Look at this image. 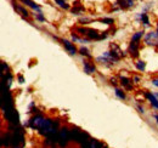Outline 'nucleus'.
Instances as JSON below:
<instances>
[{
    "mask_svg": "<svg viewBox=\"0 0 158 148\" xmlns=\"http://www.w3.org/2000/svg\"><path fill=\"white\" fill-rule=\"evenodd\" d=\"M24 5H27V6H29L31 9H33L34 11H37V12H41V7H40L38 4H35L33 0H21Z\"/></svg>",
    "mask_w": 158,
    "mask_h": 148,
    "instance_id": "14",
    "label": "nucleus"
},
{
    "mask_svg": "<svg viewBox=\"0 0 158 148\" xmlns=\"http://www.w3.org/2000/svg\"><path fill=\"white\" fill-rule=\"evenodd\" d=\"M10 136H11V148L24 147V135L21 128H16L15 125V130L10 131Z\"/></svg>",
    "mask_w": 158,
    "mask_h": 148,
    "instance_id": "1",
    "label": "nucleus"
},
{
    "mask_svg": "<svg viewBox=\"0 0 158 148\" xmlns=\"http://www.w3.org/2000/svg\"><path fill=\"white\" fill-rule=\"evenodd\" d=\"M153 117H155V119H156V121H157V124H158V114H157V113H156Z\"/></svg>",
    "mask_w": 158,
    "mask_h": 148,
    "instance_id": "32",
    "label": "nucleus"
},
{
    "mask_svg": "<svg viewBox=\"0 0 158 148\" xmlns=\"http://www.w3.org/2000/svg\"><path fill=\"white\" fill-rule=\"evenodd\" d=\"M71 39H72V41L79 43V44H89V43H90L89 39H83V38L78 37L77 34H72V35H71Z\"/></svg>",
    "mask_w": 158,
    "mask_h": 148,
    "instance_id": "17",
    "label": "nucleus"
},
{
    "mask_svg": "<svg viewBox=\"0 0 158 148\" xmlns=\"http://www.w3.org/2000/svg\"><path fill=\"white\" fill-rule=\"evenodd\" d=\"M135 67H136V69L140 71V72H145V69H146V62L145 61H141V60H138L135 62Z\"/></svg>",
    "mask_w": 158,
    "mask_h": 148,
    "instance_id": "18",
    "label": "nucleus"
},
{
    "mask_svg": "<svg viewBox=\"0 0 158 148\" xmlns=\"http://www.w3.org/2000/svg\"><path fill=\"white\" fill-rule=\"evenodd\" d=\"M83 69L86 74H94L96 72V67L93 63H90L89 61H85V60L83 62Z\"/></svg>",
    "mask_w": 158,
    "mask_h": 148,
    "instance_id": "12",
    "label": "nucleus"
},
{
    "mask_svg": "<svg viewBox=\"0 0 158 148\" xmlns=\"http://www.w3.org/2000/svg\"><path fill=\"white\" fill-rule=\"evenodd\" d=\"M152 85H155L156 88H158V78H155V79H152Z\"/></svg>",
    "mask_w": 158,
    "mask_h": 148,
    "instance_id": "30",
    "label": "nucleus"
},
{
    "mask_svg": "<svg viewBox=\"0 0 158 148\" xmlns=\"http://www.w3.org/2000/svg\"><path fill=\"white\" fill-rule=\"evenodd\" d=\"M114 95H116L118 98H120V100H125V98H127L125 92H124L122 89H118V88H116V89H114Z\"/></svg>",
    "mask_w": 158,
    "mask_h": 148,
    "instance_id": "23",
    "label": "nucleus"
},
{
    "mask_svg": "<svg viewBox=\"0 0 158 148\" xmlns=\"http://www.w3.org/2000/svg\"><path fill=\"white\" fill-rule=\"evenodd\" d=\"M143 37H145V32H143V31H139V32H136V33L133 34L131 41H140Z\"/></svg>",
    "mask_w": 158,
    "mask_h": 148,
    "instance_id": "19",
    "label": "nucleus"
},
{
    "mask_svg": "<svg viewBox=\"0 0 158 148\" xmlns=\"http://www.w3.org/2000/svg\"><path fill=\"white\" fill-rule=\"evenodd\" d=\"M35 18L38 19L39 22H45V17H44L43 12H37V14H35Z\"/></svg>",
    "mask_w": 158,
    "mask_h": 148,
    "instance_id": "25",
    "label": "nucleus"
},
{
    "mask_svg": "<svg viewBox=\"0 0 158 148\" xmlns=\"http://www.w3.org/2000/svg\"><path fill=\"white\" fill-rule=\"evenodd\" d=\"M138 109H139V112H140V113H142V114L145 113V109H143V107H141V106H138Z\"/></svg>",
    "mask_w": 158,
    "mask_h": 148,
    "instance_id": "31",
    "label": "nucleus"
},
{
    "mask_svg": "<svg viewBox=\"0 0 158 148\" xmlns=\"http://www.w3.org/2000/svg\"><path fill=\"white\" fill-rule=\"evenodd\" d=\"M101 22L105 23V24H110V26H111V24L114 23V19L113 18H102L101 19Z\"/></svg>",
    "mask_w": 158,
    "mask_h": 148,
    "instance_id": "26",
    "label": "nucleus"
},
{
    "mask_svg": "<svg viewBox=\"0 0 158 148\" xmlns=\"http://www.w3.org/2000/svg\"><path fill=\"white\" fill-rule=\"evenodd\" d=\"M57 136H59V146L61 148H64L69 143V141H72L71 130H68V128H61Z\"/></svg>",
    "mask_w": 158,
    "mask_h": 148,
    "instance_id": "3",
    "label": "nucleus"
},
{
    "mask_svg": "<svg viewBox=\"0 0 158 148\" xmlns=\"http://www.w3.org/2000/svg\"><path fill=\"white\" fill-rule=\"evenodd\" d=\"M153 95H155V96H156V97H157V98H158V92H155V93H153Z\"/></svg>",
    "mask_w": 158,
    "mask_h": 148,
    "instance_id": "33",
    "label": "nucleus"
},
{
    "mask_svg": "<svg viewBox=\"0 0 158 148\" xmlns=\"http://www.w3.org/2000/svg\"><path fill=\"white\" fill-rule=\"evenodd\" d=\"M72 12H73V15H81L84 12V7L83 6H74L72 9Z\"/></svg>",
    "mask_w": 158,
    "mask_h": 148,
    "instance_id": "24",
    "label": "nucleus"
},
{
    "mask_svg": "<svg viewBox=\"0 0 158 148\" xmlns=\"http://www.w3.org/2000/svg\"><path fill=\"white\" fill-rule=\"evenodd\" d=\"M61 41H62V45L64 46V49L68 51V54H69V55L74 56V55H77V54H78V50H77V47L74 46V44H73L72 41L67 40V39H62Z\"/></svg>",
    "mask_w": 158,
    "mask_h": 148,
    "instance_id": "6",
    "label": "nucleus"
},
{
    "mask_svg": "<svg viewBox=\"0 0 158 148\" xmlns=\"http://www.w3.org/2000/svg\"><path fill=\"white\" fill-rule=\"evenodd\" d=\"M136 21L141 22L145 28H150V27H151L150 17H148V15H147L146 12H140V14H138V15H136Z\"/></svg>",
    "mask_w": 158,
    "mask_h": 148,
    "instance_id": "8",
    "label": "nucleus"
},
{
    "mask_svg": "<svg viewBox=\"0 0 158 148\" xmlns=\"http://www.w3.org/2000/svg\"><path fill=\"white\" fill-rule=\"evenodd\" d=\"M143 43L147 46H152V47H158V33L155 32H148L145 34L143 37Z\"/></svg>",
    "mask_w": 158,
    "mask_h": 148,
    "instance_id": "4",
    "label": "nucleus"
},
{
    "mask_svg": "<svg viewBox=\"0 0 158 148\" xmlns=\"http://www.w3.org/2000/svg\"><path fill=\"white\" fill-rule=\"evenodd\" d=\"M79 51V54L81 56H84V57H88V58H91L93 57V55L90 54V50L88 49V47H84V46H81L80 49L78 50Z\"/></svg>",
    "mask_w": 158,
    "mask_h": 148,
    "instance_id": "20",
    "label": "nucleus"
},
{
    "mask_svg": "<svg viewBox=\"0 0 158 148\" xmlns=\"http://www.w3.org/2000/svg\"><path fill=\"white\" fill-rule=\"evenodd\" d=\"M119 60L113 55L111 51H105L103 54L99 57H96V62H99L101 64H106V66H112L116 64Z\"/></svg>",
    "mask_w": 158,
    "mask_h": 148,
    "instance_id": "2",
    "label": "nucleus"
},
{
    "mask_svg": "<svg viewBox=\"0 0 158 148\" xmlns=\"http://www.w3.org/2000/svg\"><path fill=\"white\" fill-rule=\"evenodd\" d=\"M120 84H122V86L124 88V89H127V90H133V79H129V78H127V76H123V75H120Z\"/></svg>",
    "mask_w": 158,
    "mask_h": 148,
    "instance_id": "11",
    "label": "nucleus"
},
{
    "mask_svg": "<svg viewBox=\"0 0 158 148\" xmlns=\"http://www.w3.org/2000/svg\"><path fill=\"white\" fill-rule=\"evenodd\" d=\"M110 83L116 86V85H117V79H116V78H110Z\"/></svg>",
    "mask_w": 158,
    "mask_h": 148,
    "instance_id": "28",
    "label": "nucleus"
},
{
    "mask_svg": "<svg viewBox=\"0 0 158 148\" xmlns=\"http://www.w3.org/2000/svg\"><path fill=\"white\" fill-rule=\"evenodd\" d=\"M111 52L116 56L118 60H120L122 57H124V56H125V52L119 47L117 44H111Z\"/></svg>",
    "mask_w": 158,
    "mask_h": 148,
    "instance_id": "10",
    "label": "nucleus"
},
{
    "mask_svg": "<svg viewBox=\"0 0 158 148\" xmlns=\"http://www.w3.org/2000/svg\"><path fill=\"white\" fill-rule=\"evenodd\" d=\"M17 79H19V83H20V84H23V83H24V78H23V75H19V76H17Z\"/></svg>",
    "mask_w": 158,
    "mask_h": 148,
    "instance_id": "29",
    "label": "nucleus"
},
{
    "mask_svg": "<svg viewBox=\"0 0 158 148\" xmlns=\"http://www.w3.org/2000/svg\"><path fill=\"white\" fill-rule=\"evenodd\" d=\"M81 134H83V131H81V130H79L78 128H73V129L71 130V138H72V141H74V142H77V143H78L79 138H80V136H81Z\"/></svg>",
    "mask_w": 158,
    "mask_h": 148,
    "instance_id": "13",
    "label": "nucleus"
},
{
    "mask_svg": "<svg viewBox=\"0 0 158 148\" xmlns=\"http://www.w3.org/2000/svg\"><path fill=\"white\" fill-rule=\"evenodd\" d=\"M14 7H15V10H16L17 12H20L21 15H22L23 18H28V17H29V14H28V11H27L24 7H22L20 5H16V4H14Z\"/></svg>",
    "mask_w": 158,
    "mask_h": 148,
    "instance_id": "16",
    "label": "nucleus"
},
{
    "mask_svg": "<svg viewBox=\"0 0 158 148\" xmlns=\"http://www.w3.org/2000/svg\"><path fill=\"white\" fill-rule=\"evenodd\" d=\"M57 135H50V136H48L46 140H45V145L46 146H54V145L59 143V136Z\"/></svg>",
    "mask_w": 158,
    "mask_h": 148,
    "instance_id": "15",
    "label": "nucleus"
},
{
    "mask_svg": "<svg viewBox=\"0 0 158 148\" xmlns=\"http://www.w3.org/2000/svg\"><path fill=\"white\" fill-rule=\"evenodd\" d=\"M140 80H141V78L139 75H134L133 76V83H140Z\"/></svg>",
    "mask_w": 158,
    "mask_h": 148,
    "instance_id": "27",
    "label": "nucleus"
},
{
    "mask_svg": "<svg viewBox=\"0 0 158 148\" xmlns=\"http://www.w3.org/2000/svg\"><path fill=\"white\" fill-rule=\"evenodd\" d=\"M134 1H135V0H117V1L114 2V5H116L114 10H118V9L127 10V9H130V7H133V6L135 5Z\"/></svg>",
    "mask_w": 158,
    "mask_h": 148,
    "instance_id": "5",
    "label": "nucleus"
},
{
    "mask_svg": "<svg viewBox=\"0 0 158 148\" xmlns=\"http://www.w3.org/2000/svg\"><path fill=\"white\" fill-rule=\"evenodd\" d=\"M145 97H146V100L151 103V106L155 108V109H158V98L153 95L152 92H150V91H145Z\"/></svg>",
    "mask_w": 158,
    "mask_h": 148,
    "instance_id": "9",
    "label": "nucleus"
},
{
    "mask_svg": "<svg viewBox=\"0 0 158 148\" xmlns=\"http://www.w3.org/2000/svg\"><path fill=\"white\" fill-rule=\"evenodd\" d=\"M139 46H140V41H131L129 47H128V52L129 55L134 58L139 57Z\"/></svg>",
    "mask_w": 158,
    "mask_h": 148,
    "instance_id": "7",
    "label": "nucleus"
},
{
    "mask_svg": "<svg viewBox=\"0 0 158 148\" xmlns=\"http://www.w3.org/2000/svg\"><path fill=\"white\" fill-rule=\"evenodd\" d=\"M89 148H103V145H102L100 141H98V140L91 138V142H90Z\"/></svg>",
    "mask_w": 158,
    "mask_h": 148,
    "instance_id": "22",
    "label": "nucleus"
},
{
    "mask_svg": "<svg viewBox=\"0 0 158 148\" xmlns=\"http://www.w3.org/2000/svg\"><path fill=\"white\" fill-rule=\"evenodd\" d=\"M57 5H59L60 7H62V9H64V10H69V4L67 2V0H54Z\"/></svg>",
    "mask_w": 158,
    "mask_h": 148,
    "instance_id": "21",
    "label": "nucleus"
}]
</instances>
